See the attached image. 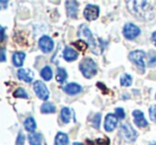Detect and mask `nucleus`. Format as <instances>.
Wrapping results in <instances>:
<instances>
[{
    "mask_svg": "<svg viewBox=\"0 0 156 145\" xmlns=\"http://www.w3.org/2000/svg\"><path fill=\"white\" fill-rule=\"evenodd\" d=\"M78 37L80 39V41L87 44V46H89V48L94 54L100 56V54H103L105 47L104 42L100 37L93 35V33L90 31V29L86 25H81L79 27V29H78Z\"/></svg>",
    "mask_w": 156,
    "mask_h": 145,
    "instance_id": "f257e3e1",
    "label": "nucleus"
},
{
    "mask_svg": "<svg viewBox=\"0 0 156 145\" xmlns=\"http://www.w3.org/2000/svg\"><path fill=\"white\" fill-rule=\"evenodd\" d=\"M127 8L134 16L141 19H151L153 8L147 1H127Z\"/></svg>",
    "mask_w": 156,
    "mask_h": 145,
    "instance_id": "f03ea898",
    "label": "nucleus"
},
{
    "mask_svg": "<svg viewBox=\"0 0 156 145\" xmlns=\"http://www.w3.org/2000/svg\"><path fill=\"white\" fill-rule=\"evenodd\" d=\"M79 69H80L81 74L83 75L85 78H92L98 74V65L94 62V60L90 58H85L79 64Z\"/></svg>",
    "mask_w": 156,
    "mask_h": 145,
    "instance_id": "7ed1b4c3",
    "label": "nucleus"
},
{
    "mask_svg": "<svg viewBox=\"0 0 156 145\" xmlns=\"http://www.w3.org/2000/svg\"><path fill=\"white\" fill-rule=\"evenodd\" d=\"M145 52L143 50H134L128 54V58L133 63L136 64V66L140 69L141 71H144L145 69V63H144V58H145Z\"/></svg>",
    "mask_w": 156,
    "mask_h": 145,
    "instance_id": "20e7f679",
    "label": "nucleus"
},
{
    "mask_svg": "<svg viewBox=\"0 0 156 145\" xmlns=\"http://www.w3.org/2000/svg\"><path fill=\"white\" fill-rule=\"evenodd\" d=\"M120 134L127 142H135L137 139V132L129 124H122L120 126Z\"/></svg>",
    "mask_w": 156,
    "mask_h": 145,
    "instance_id": "39448f33",
    "label": "nucleus"
},
{
    "mask_svg": "<svg viewBox=\"0 0 156 145\" xmlns=\"http://www.w3.org/2000/svg\"><path fill=\"white\" fill-rule=\"evenodd\" d=\"M123 35L125 39L129 40V41L135 40L140 35V28L132 22H127L123 27Z\"/></svg>",
    "mask_w": 156,
    "mask_h": 145,
    "instance_id": "423d86ee",
    "label": "nucleus"
},
{
    "mask_svg": "<svg viewBox=\"0 0 156 145\" xmlns=\"http://www.w3.org/2000/svg\"><path fill=\"white\" fill-rule=\"evenodd\" d=\"M33 90H34L35 94L37 95V97L42 100H47L49 97V91H48L47 87L45 85V83L42 81L37 80L33 85Z\"/></svg>",
    "mask_w": 156,
    "mask_h": 145,
    "instance_id": "0eeeda50",
    "label": "nucleus"
},
{
    "mask_svg": "<svg viewBox=\"0 0 156 145\" xmlns=\"http://www.w3.org/2000/svg\"><path fill=\"white\" fill-rule=\"evenodd\" d=\"M100 15V8L96 5H88L83 10V16L88 22L95 20Z\"/></svg>",
    "mask_w": 156,
    "mask_h": 145,
    "instance_id": "6e6552de",
    "label": "nucleus"
},
{
    "mask_svg": "<svg viewBox=\"0 0 156 145\" xmlns=\"http://www.w3.org/2000/svg\"><path fill=\"white\" fill-rule=\"evenodd\" d=\"M118 121L119 119L117 117L115 114H112V113H108L105 117V122H104V128L106 131L111 132L117 128L118 126Z\"/></svg>",
    "mask_w": 156,
    "mask_h": 145,
    "instance_id": "1a4fd4ad",
    "label": "nucleus"
},
{
    "mask_svg": "<svg viewBox=\"0 0 156 145\" xmlns=\"http://www.w3.org/2000/svg\"><path fill=\"white\" fill-rule=\"evenodd\" d=\"M39 47L43 52L48 54L54 49V41L51 40V37L47 36V35H43L39 40Z\"/></svg>",
    "mask_w": 156,
    "mask_h": 145,
    "instance_id": "9d476101",
    "label": "nucleus"
},
{
    "mask_svg": "<svg viewBox=\"0 0 156 145\" xmlns=\"http://www.w3.org/2000/svg\"><path fill=\"white\" fill-rule=\"evenodd\" d=\"M133 116H134V123L136 124L138 127L143 128L147 126V121L145 119L144 114L142 111L140 110H135L133 112Z\"/></svg>",
    "mask_w": 156,
    "mask_h": 145,
    "instance_id": "9b49d317",
    "label": "nucleus"
},
{
    "mask_svg": "<svg viewBox=\"0 0 156 145\" xmlns=\"http://www.w3.org/2000/svg\"><path fill=\"white\" fill-rule=\"evenodd\" d=\"M66 5V13L67 16L71 18H76L77 17V12H78V2L74 1V0H69L65 2Z\"/></svg>",
    "mask_w": 156,
    "mask_h": 145,
    "instance_id": "f8f14e48",
    "label": "nucleus"
},
{
    "mask_svg": "<svg viewBox=\"0 0 156 145\" xmlns=\"http://www.w3.org/2000/svg\"><path fill=\"white\" fill-rule=\"evenodd\" d=\"M17 76L20 80L25 81V82H32L34 74H33V71L29 68H20V71H17Z\"/></svg>",
    "mask_w": 156,
    "mask_h": 145,
    "instance_id": "ddd939ff",
    "label": "nucleus"
},
{
    "mask_svg": "<svg viewBox=\"0 0 156 145\" xmlns=\"http://www.w3.org/2000/svg\"><path fill=\"white\" fill-rule=\"evenodd\" d=\"M62 90L66 94H69V95H76V94L81 92V87L75 82H71V83L65 85L64 87L62 88Z\"/></svg>",
    "mask_w": 156,
    "mask_h": 145,
    "instance_id": "4468645a",
    "label": "nucleus"
},
{
    "mask_svg": "<svg viewBox=\"0 0 156 145\" xmlns=\"http://www.w3.org/2000/svg\"><path fill=\"white\" fill-rule=\"evenodd\" d=\"M77 58H78V52L74 48L65 47V49L63 50V59L66 62H73V61L77 60Z\"/></svg>",
    "mask_w": 156,
    "mask_h": 145,
    "instance_id": "2eb2a0df",
    "label": "nucleus"
},
{
    "mask_svg": "<svg viewBox=\"0 0 156 145\" xmlns=\"http://www.w3.org/2000/svg\"><path fill=\"white\" fill-rule=\"evenodd\" d=\"M25 58H26V54L23 51H17L13 54L12 57V61H13V64L15 65L16 67H20L24 64Z\"/></svg>",
    "mask_w": 156,
    "mask_h": 145,
    "instance_id": "dca6fc26",
    "label": "nucleus"
},
{
    "mask_svg": "<svg viewBox=\"0 0 156 145\" xmlns=\"http://www.w3.org/2000/svg\"><path fill=\"white\" fill-rule=\"evenodd\" d=\"M69 136L64 132H58L55 138V145H69Z\"/></svg>",
    "mask_w": 156,
    "mask_h": 145,
    "instance_id": "f3484780",
    "label": "nucleus"
},
{
    "mask_svg": "<svg viewBox=\"0 0 156 145\" xmlns=\"http://www.w3.org/2000/svg\"><path fill=\"white\" fill-rule=\"evenodd\" d=\"M24 127L27 131L34 132V130L37 129V122H35V119L32 116L27 117L24 122Z\"/></svg>",
    "mask_w": 156,
    "mask_h": 145,
    "instance_id": "a211bd4d",
    "label": "nucleus"
},
{
    "mask_svg": "<svg viewBox=\"0 0 156 145\" xmlns=\"http://www.w3.org/2000/svg\"><path fill=\"white\" fill-rule=\"evenodd\" d=\"M28 140L30 145H42V136L37 132H32L29 134Z\"/></svg>",
    "mask_w": 156,
    "mask_h": 145,
    "instance_id": "6ab92c4d",
    "label": "nucleus"
},
{
    "mask_svg": "<svg viewBox=\"0 0 156 145\" xmlns=\"http://www.w3.org/2000/svg\"><path fill=\"white\" fill-rule=\"evenodd\" d=\"M72 113H73V111H72L69 108H67V107H64V108L61 110V119H62L63 123L64 124L69 123Z\"/></svg>",
    "mask_w": 156,
    "mask_h": 145,
    "instance_id": "aec40b11",
    "label": "nucleus"
},
{
    "mask_svg": "<svg viewBox=\"0 0 156 145\" xmlns=\"http://www.w3.org/2000/svg\"><path fill=\"white\" fill-rule=\"evenodd\" d=\"M41 112L44 114H49V113H55L56 112V107L51 102H45L42 105L41 107Z\"/></svg>",
    "mask_w": 156,
    "mask_h": 145,
    "instance_id": "412c9836",
    "label": "nucleus"
},
{
    "mask_svg": "<svg viewBox=\"0 0 156 145\" xmlns=\"http://www.w3.org/2000/svg\"><path fill=\"white\" fill-rule=\"evenodd\" d=\"M67 78V74L66 71L62 67H58L57 68V75H56V79L59 83H63Z\"/></svg>",
    "mask_w": 156,
    "mask_h": 145,
    "instance_id": "4be33fe9",
    "label": "nucleus"
},
{
    "mask_svg": "<svg viewBox=\"0 0 156 145\" xmlns=\"http://www.w3.org/2000/svg\"><path fill=\"white\" fill-rule=\"evenodd\" d=\"M41 77L45 81H49L52 78V69L50 66H45L41 71Z\"/></svg>",
    "mask_w": 156,
    "mask_h": 145,
    "instance_id": "5701e85b",
    "label": "nucleus"
},
{
    "mask_svg": "<svg viewBox=\"0 0 156 145\" xmlns=\"http://www.w3.org/2000/svg\"><path fill=\"white\" fill-rule=\"evenodd\" d=\"M120 83H121L122 87H130L133 83V78L130 75L128 74H123L120 78Z\"/></svg>",
    "mask_w": 156,
    "mask_h": 145,
    "instance_id": "b1692460",
    "label": "nucleus"
},
{
    "mask_svg": "<svg viewBox=\"0 0 156 145\" xmlns=\"http://www.w3.org/2000/svg\"><path fill=\"white\" fill-rule=\"evenodd\" d=\"M13 95H14V97L25 98V99H28V94H27V92L25 91L23 88H18V89L13 93Z\"/></svg>",
    "mask_w": 156,
    "mask_h": 145,
    "instance_id": "393cba45",
    "label": "nucleus"
},
{
    "mask_svg": "<svg viewBox=\"0 0 156 145\" xmlns=\"http://www.w3.org/2000/svg\"><path fill=\"white\" fill-rule=\"evenodd\" d=\"M101 119H102V115L100 114V113H98V114L94 115V117L92 119V125L94 126V127L96 128V129H98L100 128V125H101Z\"/></svg>",
    "mask_w": 156,
    "mask_h": 145,
    "instance_id": "a878e982",
    "label": "nucleus"
},
{
    "mask_svg": "<svg viewBox=\"0 0 156 145\" xmlns=\"http://www.w3.org/2000/svg\"><path fill=\"white\" fill-rule=\"evenodd\" d=\"M149 113H150V119L151 121L156 122V105H152L149 109Z\"/></svg>",
    "mask_w": 156,
    "mask_h": 145,
    "instance_id": "bb28decb",
    "label": "nucleus"
},
{
    "mask_svg": "<svg viewBox=\"0 0 156 145\" xmlns=\"http://www.w3.org/2000/svg\"><path fill=\"white\" fill-rule=\"evenodd\" d=\"M88 144L89 145H108V141H105L103 140V139H98V140L96 141H93V142H91V141H88Z\"/></svg>",
    "mask_w": 156,
    "mask_h": 145,
    "instance_id": "cd10ccee",
    "label": "nucleus"
},
{
    "mask_svg": "<svg viewBox=\"0 0 156 145\" xmlns=\"http://www.w3.org/2000/svg\"><path fill=\"white\" fill-rule=\"evenodd\" d=\"M115 115L119 119H123L125 117V112H124L123 108H117L115 109Z\"/></svg>",
    "mask_w": 156,
    "mask_h": 145,
    "instance_id": "c85d7f7f",
    "label": "nucleus"
},
{
    "mask_svg": "<svg viewBox=\"0 0 156 145\" xmlns=\"http://www.w3.org/2000/svg\"><path fill=\"white\" fill-rule=\"evenodd\" d=\"M156 63V54L153 51L150 52V57H149V65L150 66H153Z\"/></svg>",
    "mask_w": 156,
    "mask_h": 145,
    "instance_id": "c756f323",
    "label": "nucleus"
},
{
    "mask_svg": "<svg viewBox=\"0 0 156 145\" xmlns=\"http://www.w3.org/2000/svg\"><path fill=\"white\" fill-rule=\"evenodd\" d=\"M24 143H25V136L22 131H20L17 139H16V145H24Z\"/></svg>",
    "mask_w": 156,
    "mask_h": 145,
    "instance_id": "7c9ffc66",
    "label": "nucleus"
},
{
    "mask_svg": "<svg viewBox=\"0 0 156 145\" xmlns=\"http://www.w3.org/2000/svg\"><path fill=\"white\" fill-rule=\"evenodd\" d=\"M1 62H5V48H1Z\"/></svg>",
    "mask_w": 156,
    "mask_h": 145,
    "instance_id": "2f4dec72",
    "label": "nucleus"
},
{
    "mask_svg": "<svg viewBox=\"0 0 156 145\" xmlns=\"http://www.w3.org/2000/svg\"><path fill=\"white\" fill-rule=\"evenodd\" d=\"M0 32H1V41H5V27H1V28H0Z\"/></svg>",
    "mask_w": 156,
    "mask_h": 145,
    "instance_id": "473e14b6",
    "label": "nucleus"
},
{
    "mask_svg": "<svg viewBox=\"0 0 156 145\" xmlns=\"http://www.w3.org/2000/svg\"><path fill=\"white\" fill-rule=\"evenodd\" d=\"M0 5H1V8H2V9H5V8L7 7V5H9V2H8V1H3V0H1V1H0Z\"/></svg>",
    "mask_w": 156,
    "mask_h": 145,
    "instance_id": "72a5a7b5",
    "label": "nucleus"
},
{
    "mask_svg": "<svg viewBox=\"0 0 156 145\" xmlns=\"http://www.w3.org/2000/svg\"><path fill=\"white\" fill-rule=\"evenodd\" d=\"M152 41H153V43L155 44V46H156V31L152 33Z\"/></svg>",
    "mask_w": 156,
    "mask_h": 145,
    "instance_id": "f704fd0d",
    "label": "nucleus"
},
{
    "mask_svg": "<svg viewBox=\"0 0 156 145\" xmlns=\"http://www.w3.org/2000/svg\"><path fill=\"white\" fill-rule=\"evenodd\" d=\"M74 145H83V144H81V143H79V142H75Z\"/></svg>",
    "mask_w": 156,
    "mask_h": 145,
    "instance_id": "c9c22d12",
    "label": "nucleus"
},
{
    "mask_svg": "<svg viewBox=\"0 0 156 145\" xmlns=\"http://www.w3.org/2000/svg\"><path fill=\"white\" fill-rule=\"evenodd\" d=\"M155 98H156V95H155Z\"/></svg>",
    "mask_w": 156,
    "mask_h": 145,
    "instance_id": "e433bc0d",
    "label": "nucleus"
}]
</instances>
